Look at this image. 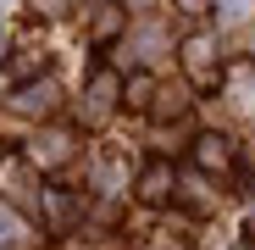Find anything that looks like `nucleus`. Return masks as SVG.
<instances>
[{"label":"nucleus","mask_w":255,"mask_h":250,"mask_svg":"<svg viewBox=\"0 0 255 250\" xmlns=\"http://www.w3.org/2000/svg\"><path fill=\"white\" fill-rule=\"evenodd\" d=\"M6 239H11V217H6V212H0V245H6Z\"/></svg>","instance_id":"f257e3e1"}]
</instances>
